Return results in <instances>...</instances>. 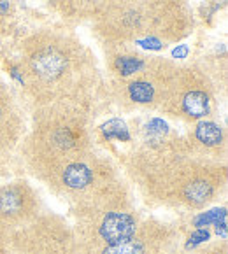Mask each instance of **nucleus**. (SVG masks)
<instances>
[{"label":"nucleus","mask_w":228,"mask_h":254,"mask_svg":"<svg viewBox=\"0 0 228 254\" xmlns=\"http://www.w3.org/2000/svg\"><path fill=\"white\" fill-rule=\"evenodd\" d=\"M71 56L62 44H37L28 56L30 74L41 82H55L67 74Z\"/></svg>","instance_id":"1"},{"label":"nucleus","mask_w":228,"mask_h":254,"mask_svg":"<svg viewBox=\"0 0 228 254\" xmlns=\"http://www.w3.org/2000/svg\"><path fill=\"white\" fill-rule=\"evenodd\" d=\"M137 230L135 219L127 212H111L104 217L100 224V237L109 244H120L132 239Z\"/></svg>","instance_id":"2"},{"label":"nucleus","mask_w":228,"mask_h":254,"mask_svg":"<svg viewBox=\"0 0 228 254\" xmlns=\"http://www.w3.org/2000/svg\"><path fill=\"white\" fill-rule=\"evenodd\" d=\"M209 95L204 90H190L184 93L183 100V111L190 118H202L209 112Z\"/></svg>","instance_id":"3"},{"label":"nucleus","mask_w":228,"mask_h":254,"mask_svg":"<svg viewBox=\"0 0 228 254\" xmlns=\"http://www.w3.org/2000/svg\"><path fill=\"white\" fill-rule=\"evenodd\" d=\"M64 183L72 190H81L91 183V170L82 163H72L65 168Z\"/></svg>","instance_id":"4"},{"label":"nucleus","mask_w":228,"mask_h":254,"mask_svg":"<svg viewBox=\"0 0 228 254\" xmlns=\"http://www.w3.org/2000/svg\"><path fill=\"white\" fill-rule=\"evenodd\" d=\"M128 95L137 104H150L154 98V84L146 79H137L128 84Z\"/></svg>","instance_id":"5"},{"label":"nucleus","mask_w":228,"mask_h":254,"mask_svg":"<svg viewBox=\"0 0 228 254\" xmlns=\"http://www.w3.org/2000/svg\"><path fill=\"white\" fill-rule=\"evenodd\" d=\"M195 135L206 146H218L221 142V138H223L221 128L216 123H211V121H204V123L198 125Z\"/></svg>","instance_id":"6"},{"label":"nucleus","mask_w":228,"mask_h":254,"mask_svg":"<svg viewBox=\"0 0 228 254\" xmlns=\"http://www.w3.org/2000/svg\"><path fill=\"white\" fill-rule=\"evenodd\" d=\"M211 193H213V188L206 181H197L186 188V198L193 203H204L206 200H209Z\"/></svg>","instance_id":"7"},{"label":"nucleus","mask_w":228,"mask_h":254,"mask_svg":"<svg viewBox=\"0 0 228 254\" xmlns=\"http://www.w3.org/2000/svg\"><path fill=\"white\" fill-rule=\"evenodd\" d=\"M102 133L107 140L111 138H118V140H130V133H128L127 125L123 123L121 120H111L102 127Z\"/></svg>","instance_id":"8"},{"label":"nucleus","mask_w":228,"mask_h":254,"mask_svg":"<svg viewBox=\"0 0 228 254\" xmlns=\"http://www.w3.org/2000/svg\"><path fill=\"white\" fill-rule=\"evenodd\" d=\"M102 254H144V247L139 240H135L134 237L125 242L120 244H112V246H107V249H104Z\"/></svg>","instance_id":"9"},{"label":"nucleus","mask_w":228,"mask_h":254,"mask_svg":"<svg viewBox=\"0 0 228 254\" xmlns=\"http://www.w3.org/2000/svg\"><path fill=\"white\" fill-rule=\"evenodd\" d=\"M144 67L141 56H120L116 60V68L121 75H132L135 72H141Z\"/></svg>","instance_id":"10"},{"label":"nucleus","mask_w":228,"mask_h":254,"mask_svg":"<svg viewBox=\"0 0 228 254\" xmlns=\"http://www.w3.org/2000/svg\"><path fill=\"white\" fill-rule=\"evenodd\" d=\"M21 207V196L14 191H4V193L0 194V210H4V212H14Z\"/></svg>","instance_id":"11"},{"label":"nucleus","mask_w":228,"mask_h":254,"mask_svg":"<svg viewBox=\"0 0 228 254\" xmlns=\"http://www.w3.org/2000/svg\"><path fill=\"white\" fill-rule=\"evenodd\" d=\"M223 217H227V210L225 209H213L206 214H200V216L195 219V226L202 228V226H209V224H216L218 221H221Z\"/></svg>","instance_id":"12"},{"label":"nucleus","mask_w":228,"mask_h":254,"mask_svg":"<svg viewBox=\"0 0 228 254\" xmlns=\"http://www.w3.org/2000/svg\"><path fill=\"white\" fill-rule=\"evenodd\" d=\"M209 232L207 230H204V228H198L195 233H191V237H190V240H188V244H186V247H195V246H198V244H202V242H206V240H209Z\"/></svg>","instance_id":"13"},{"label":"nucleus","mask_w":228,"mask_h":254,"mask_svg":"<svg viewBox=\"0 0 228 254\" xmlns=\"http://www.w3.org/2000/svg\"><path fill=\"white\" fill-rule=\"evenodd\" d=\"M148 131H150V133H154V135L167 133V123L161 120H151L150 123H148Z\"/></svg>","instance_id":"14"},{"label":"nucleus","mask_w":228,"mask_h":254,"mask_svg":"<svg viewBox=\"0 0 228 254\" xmlns=\"http://www.w3.org/2000/svg\"><path fill=\"white\" fill-rule=\"evenodd\" d=\"M139 44H141L142 48H148V49H161L163 48V44H161L156 37H150V39H144V41H139Z\"/></svg>","instance_id":"15"},{"label":"nucleus","mask_w":228,"mask_h":254,"mask_svg":"<svg viewBox=\"0 0 228 254\" xmlns=\"http://www.w3.org/2000/svg\"><path fill=\"white\" fill-rule=\"evenodd\" d=\"M216 233L221 237V239H227L228 235V226H227V217H223L221 221L216 223Z\"/></svg>","instance_id":"16"},{"label":"nucleus","mask_w":228,"mask_h":254,"mask_svg":"<svg viewBox=\"0 0 228 254\" xmlns=\"http://www.w3.org/2000/svg\"><path fill=\"white\" fill-rule=\"evenodd\" d=\"M174 58H184V56L188 55V46H181V48L174 49Z\"/></svg>","instance_id":"17"},{"label":"nucleus","mask_w":228,"mask_h":254,"mask_svg":"<svg viewBox=\"0 0 228 254\" xmlns=\"http://www.w3.org/2000/svg\"><path fill=\"white\" fill-rule=\"evenodd\" d=\"M9 12V0H0V16H5Z\"/></svg>","instance_id":"18"},{"label":"nucleus","mask_w":228,"mask_h":254,"mask_svg":"<svg viewBox=\"0 0 228 254\" xmlns=\"http://www.w3.org/2000/svg\"><path fill=\"white\" fill-rule=\"evenodd\" d=\"M4 114H5L4 105H2V100H0V123H2V120H4Z\"/></svg>","instance_id":"19"}]
</instances>
